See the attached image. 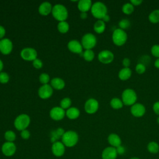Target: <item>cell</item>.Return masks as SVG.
<instances>
[{"label": "cell", "mask_w": 159, "mask_h": 159, "mask_svg": "<svg viewBox=\"0 0 159 159\" xmlns=\"http://www.w3.org/2000/svg\"><path fill=\"white\" fill-rule=\"evenodd\" d=\"M110 106L112 109L118 110V109H120L121 108L123 107L124 104H123V102L121 99L117 98V97H114L111 99Z\"/></svg>", "instance_id": "obj_26"}, {"label": "cell", "mask_w": 159, "mask_h": 159, "mask_svg": "<svg viewBox=\"0 0 159 159\" xmlns=\"http://www.w3.org/2000/svg\"><path fill=\"white\" fill-rule=\"evenodd\" d=\"M80 114V110L75 107H71L68 108L66 111V116L70 119L74 120L77 119Z\"/></svg>", "instance_id": "obj_24"}, {"label": "cell", "mask_w": 159, "mask_h": 159, "mask_svg": "<svg viewBox=\"0 0 159 159\" xmlns=\"http://www.w3.org/2000/svg\"><path fill=\"white\" fill-rule=\"evenodd\" d=\"M129 159H140V158H139V157H133L130 158Z\"/></svg>", "instance_id": "obj_50"}, {"label": "cell", "mask_w": 159, "mask_h": 159, "mask_svg": "<svg viewBox=\"0 0 159 159\" xmlns=\"http://www.w3.org/2000/svg\"><path fill=\"white\" fill-rule=\"evenodd\" d=\"M132 71L130 68H122L118 73V77L121 81H127L130 79Z\"/></svg>", "instance_id": "obj_22"}, {"label": "cell", "mask_w": 159, "mask_h": 159, "mask_svg": "<svg viewBox=\"0 0 159 159\" xmlns=\"http://www.w3.org/2000/svg\"><path fill=\"white\" fill-rule=\"evenodd\" d=\"M83 57L86 61H91L94 60L95 54L93 50H85L83 53Z\"/></svg>", "instance_id": "obj_31"}, {"label": "cell", "mask_w": 159, "mask_h": 159, "mask_svg": "<svg viewBox=\"0 0 159 159\" xmlns=\"http://www.w3.org/2000/svg\"><path fill=\"white\" fill-rule=\"evenodd\" d=\"M94 30L97 34H102L106 30V23L102 20H98L94 24Z\"/></svg>", "instance_id": "obj_25"}, {"label": "cell", "mask_w": 159, "mask_h": 159, "mask_svg": "<svg viewBox=\"0 0 159 159\" xmlns=\"http://www.w3.org/2000/svg\"><path fill=\"white\" fill-rule=\"evenodd\" d=\"M98 58L101 63L107 65L113 61L114 60V55L109 50H103L98 53Z\"/></svg>", "instance_id": "obj_9"}, {"label": "cell", "mask_w": 159, "mask_h": 159, "mask_svg": "<svg viewBox=\"0 0 159 159\" xmlns=\"http://www.w3.org/2000/svg\"><path fill=\"white\" fill-rule=\"evenodd\" d=\"M147 148L149 153L156 154L159 152V144L157 142L151 141L147 144Z\"/></svg>", "instance_id": "obj_27"}, {"label": "cell", "mask_w": 159, "mask_h": 159, "mask_svg": "<svg viewBox=\"0 0 159 159\" xmlns=\"http://www.w3.org/2000/svg\"><path fill=\"white\" fill-rule=\"evenodd\" d=\"M101 20H102L105 23H106V22H109V21L110 20V17H109V16L108 14H107V15L105 16Z\"/></svg>", "instance_id": "obj_46"}, {"label": "cell", "mask_w": 159, "mask_h": 159, "mask_svg": "<svg viewBox=\"0 0 159 159\" xmlns=\"http://www.w3.org/2000/svg\"><path fill=\"white\" fill-rule=\"evenodd\" d=\"M122 65L124 68H129L130 65V60L129 58H124L122 61Z\"/></svg>", "instance_id": "obj_42"}, {"label": "cell", "mask_w": 159, "mask_h": 159, "mask_svg": "<svg viewBox=\"0 0 159 159\" xmlns=\"http://www.w3.org/2000/svg\"><path fill=\"white\" fill-rule=\"evenodd\" d=\"M79 137L77 132L73 130L66 131L61 137V142L67 147L75 146L78 142Z\"/></svg>", "instance_id": "obj_3"}, {"label": "cell", "mask_w": 159, "mask_h": 159, "mask_svg": "<svg viewBox=\"0 0 159 159\" xmlns=\"http://www.w3.org/2000/svg\"><path fill=\"white\" fill-rule=\"evenodd\" d=\"M99 102L94 98L88 99L84 104V111L89 114L96 113L99 109Z\"/></svg>", "instance_id": "obj_10"}, {"label": "cell", "mask_w": 159, "mask_h": 159, "mask_svg": "<svg viewBox=\"0 0 159 159\" xmlns=\"http://www.w3.org/2000/svg\"><path fill=\"white\" fill-rule=\"evenodd\" d=\"M130 112L135 117H141L143 116L146 112L145 106L140 102H136L130 106Z\"/></svg>", "instance_id": "obj_11"}, {"label": "cell", "mask_w": 159, "mask_h": 159, "mask_svg": "<svg viewBox=\"0 0 159 159\" xmlns=\"http://www.w3.org/2000/svg\"><path fill=\"white\" fill-rule=\"evenodd\" d=\"M6 34V30L4 27L0 25V39H2Z\"/></svg>", "instance_id": "obj_45"}, {"label": "cell", "mask_w": 159, "mask_h": 159, "mask_svg": "<svg viewBox=\"0 0 159 159\" xmlns=\"http://www.w3.org/2000/svg\"><path fill=\"white\" fill-rule=\"evenodd\" d=\"M128 39L127 34L126 32L119 28L116 29L112 34V40L113 43L117 46H123L127 42Z\"/></svg>", "instance_id": "obj_5"}, {"label": "cell", "mask_w": 159, "mask_h": 159, "mask_svg": "<svg viewBox=\"0 0 159 159\" xmlns=\"http://www.w3.org/2000/svg\"><path fill=\"white\" fill-rule=\"evenodd\" d=\"M66 112L65 109H62L60 106L54 107L50 111V116L54 120H61L64 118Z\"/></svg>", "instance_id": "obj_14"}, {"label": "cell", "mask_w": 159, "mask_h": 159, "mask_svg": "<svg viewBox=\"0 0 159 159\" xmlns=\"http://www.w3.org/2000/svg\"><path fill=\"white\" fill-rule=\"evenodd\" d=\"M148 20L152 24H157L159 22V9L152 11L148 16Z\"/></svg>", "instance_id": "obj_28"}, {"label": "cell", "mask_w": 159, "mask_h": 159, "mask_svg": "<svg viewBox=\"0 0 159 159\" xmlns=\"http://www.w3.org/2000/svg\"><path fill=\"white\" fill-rule=\"evenodd\" d=\"M130 2L135 7V6H139L141 5V4L143 2L142 0H131Z\"/></svg>", "instance_id": "obj_44"}, {"label": "cell", "mask_w": 159, "mask_h": 159, "mask_svg": "<svg viewBox=\"0 0 159 159\" xmlns=\"http://www.w3.org/2000/svg\"><path fill=\"white\" fill-rule=\"evenodd\" d=\"M118 154L116 148L109 146L106 147L102 152V159H116Z\"/></svg>", "instance_id": "obj_17"}, {"label": "cell", "mask_w": 159, "mask_h": 159, "mask_svg": "<svg viewBox=\"0 0 159 159\" xmlns=\"http://www.w3.org/2000/svg\"><path fill=\"white\" fill-rule=\"evenodd\" d=\"M146 71V66L141 63H138L135 66V71L139 75L143 74Z\"/></svg>", "instance_id": "obj_35"}, {"label": "cell", "mask_w": 159, "mask_h": 159, "mask_svg": "<svg viewBox=\"0 0 159 159\" xmlns=\"http://www.w3.org/2000/svg\"><path fill=\"white\" fill-rule=\"evenodd\" d=\"M119 28L124 30L127 29L130 26V21L127 18L122 19L118 23Z\"/></svg>", "instance_id": "obj_33"}, {"label": "cell", "mask_w": 159, "mask_h": 159, "mask_svg": "<svg viewBox=\"0 0 159 159\" xmlns=\"http://www.w3.org/2000/svg\"><path fill=\"white\" fill-rule=\"evenodd\" d=\"M68 50L75 53H78V54H82L83 56V46L81 43L78 42L76 40H70L67 45Z\"/></svg>", "instance_id": "obj_18"}, {"label": "cell", "mask_w": 159, "mask_h": 159, "mask_svg": "<svg viewBox=\"0 0 159 159\" xmlns=\"http://www.w3.org/2000/svg\"><path fill=\"white\" fill-rule=\"evenodd\" d=\"M91 12L93 16L98 20H101L107 14V6L102 2H96L93 4Z\"/></svg>", "instance_id": "obj_2"}, {"label": "cell", "mask_w": 159, "mask_h": 159, "mask_svg": "<svg viewBox=\"0 0 159 159\" xmlns=\"http://www.w3.org/2000/svg\"><path fill=\"white\" fill-rule=\"evenodd\" d=\"M30 132H29L28 130H27V129H25V130H22V131L20 132V137H21L23 139H24V140H27V139H29V137H30Z\"/></svg>", "instance_id": "obj_40"}, {"label": "cell", "mask_w": 159, "mask_h": 159, "mask_svg": "<svg viewBox=\"0 0 159 159\" xmlns=\"http://www.w3.org/2000/svg\"><path fill=\"white\" fill-rule=\"evenodd\" d=\"M153 111L155 114L159 116V101H156L152 106Z\"/></svg>", "instance_id": "obj_41"}, {"label": "cell", "mask_w": 159, "mask_h": 159, "mask_svg": "<svg viewBox=\"0 0 159 159\" xmlns=\"http://www.w3.org/2000/svg\"><path fill=\"white\" fill-rule=\"evenodd\" d=\"M4 139H6V142H14V141L16 139V135L15 132L12 130H7L4 133Z\"/></svg>", "instance_id": "obj_32"}, {"label": "cell", "mask_w": 159, "mask_h": 159, "mask_svg": "<svg viewBox=\"0 0 159 159\" xmlns=\"http://www.w3.org/2000/svg\"><path fill=\"white\" fill-rule=\"evenodd\" d=\"M107 142L110 146L117 148L122 145V140L119 135L116 133H111L107 137Z\"/></svg>", "instance_id": "obj_19"}, {"label": "cell", "mask_w": 159, "mask_h": 159, "mask_svg": "<svg viewBox=\"0 0 159 159\" xmlns=\"http://www.w3.org/2000/svg\"><path fill=\"white\" fill-rule=\"evenodd\" d=\"M71 104V100L69 98H64L60 101V107L63 109H68Z\"/></svg>", "instance_id": "obj_34"}, {"label": "cell", "mask_w": 159, "mask_h": 159, "mask_svg": "<svg viewBox=\"0 0 159 159\" xmlns=\"http://www.w3.org/2000/svg\"><path fill=\"white\" fill-rule=\"evenodd\" d=\"M69 24L66 21L59 22L57 25V29L61 34L66 33L69 30Z\"/></svg>", "instance_id": "obj_30"}, {"label": "cell", "mask_w": 159, "mask_h": 159, "mask_svg": "<svg viewBox=\"0 0 159 159\" xmlns=\"http://www.w3.org/2000/svg\"><path fill=\"white\" fill-rule=\"evenodd\" d=\"M157 122L159 124V116L157 117Z\"/></svg>", "instance_id": "obj_51"}, {"label": "cell", "mask_w": 159, "mask_h": 159, "mask_svg": "<svg viewBox=\"0 0 159 159\" xmlns=\"http://www.w3.org/2000/svg\"><path fill=\"white\" fill-rule=\"evenodd\" d=\"M51 149L53 155L57 157L63 156L65 152V146L60 141H57L53 143Z\"/></svg>", "instance_id": "obj_16"}, {"label": "cell", "mask_w": 159, "mask_h": 159, "mask_svg": "<svg viewBox=\"0 0 159 159\" xmlns=\"http://www.w3.org/2000/svg\"><path fill=\"white\" fill-rule=\"evenodd\" d=\"M151 54L156 57L157 58H159V44H155L153 45L150 49Z\"/></svg>", "instance_id": "obj_37"}, {"label": "cell", "mask_w": 159, "mask_h": 159, "mask_svg": "<svg viewBox=\"0 0 159 159\" xmlns=\"http://www.w3.org/2000/svg\"><path fill=\"white\" fill-rule=\"evenodd\" d=\"M9 80V76L6 72L0 73V83L2 84L7 83Z\"/></svg>", "instance_id": "obj_38"}, {"label": "cell", "mask_w": 159, "mask_h": 159, "mask_svg": "<svg viewBox=\"0 0 159 159\" xmlns=\"http://www.w3.org/2000/svg\"><path fill=\"white\" fill-rule=\"evenodd\" d=\"M92 5L91 0H80L78 3V8L81 12H87L91 10Z\"/></svg>", "instance_id": "obj_21"}, {"label": "cell", "mask_w": 159, "mask_h": 159, "mask_svg": "<svg viewBox=\"0 0 159 159\" xmlns=\"http://www.w3.org/2000/svg\"><path fill=\"white\" fill-rule=\"evenodd\" d=\"M21 58L29 61H33L34 60L37 58V52L35 49L31 47H26L23 48L20 52Z\"/></svg>", "instance_id": "obj_8"}, {"label": "cell", "mask_w": 159, "mask_h": 159, "mask_svg": "<svg viewBox=\"0 0 159 159\" xmlns=\"http://www.w3.org/2000/svg\"><path fill=\"white\" fill-rule=\"evenodd\" d=\"M121 99L124 105L132 106L137 102V94L134 89L132 88H126L122 93Z\"/></svg>", "instance_id": "obj_1"}, {"label": "cell", "mask_w": 159, "mask_h": 159, "mask_svg": "<svg viewBox=\"0 0 159 159\" xmlns=\"http://www.w3.org/2000/svg\"><path fill=\"white\" fill-rule=\"evenodd\" d=\"M30 122V117L26 114H21L16 117L14 122V125L17 130L21 132L28 127Z\"/></svg>", "instance_id": "obj_6"}, {"label": "cell", "mask_w": 159, "mask_h": 159, "mask_svg": "<svg viewBox=\"0 0 159 159\" xmlns=\"http://www.w3.org/2000/svg\"><path fill=\"white\" fill-rule=\"evenodd\" d=\"M3 66H4L3 62H2V60L0 59V73H1V71H2V68H3Z\"/></svg>", "instance_id": "obj_49"}, {"label": "cell", "mask_w": 159, "mask_h": 159, "mask_svg": "<svg viewBox=\"0 0 159 159\" xmlns=\"http://www.w3.org/2000/svg\"><path fill=\"white\" fill-rule=\"evenodd\" d=\"M52 6L49 2H43L39 7V12L43 16H48L52 11Z\"/></svg>", "instance_id": "obj_20"}, {"label": "cell", "mask_w": 159, "mask_h": 159, "mask_svg": "<svg viewBox=\"0 0 159 159\" xmlns=\"http://www.w3.org/2000/svg\"><path fill=\"white\" fill-rule=\"evenodd\" d=\"M32 65L33 66L36 68V69H40L43 66V63L42 61L39 59V58H36L35 60H34L33 61H32Z\"/></svg>", "instance_id": "obj_39"}, {"label": "cell", "mask_w": 159, "mask_h": 159, "mask_svg": "<svg viewBox=\"0 0 159 159\" xmlns=\"http://www.w3.org/2000/svg\"><path fill=\"white\" fill-rule=\"evenodd\" d=\"M87 14L86 12H81L80 14V17L82 19H85L86 17H87Z\"/></svg>", "instance_id": "obj_48"}, {"label": "cell", "mask_w": 159, "mask_h": 159, "mask_svg": "<svg viewBox=\"0 0 159 159\" xmlns=\"http://www.w3.org/2000/svg\"><path fill=\"white\" fill-rule=\"evenodd\" d=\"M116 150H117V154L119 155H123L125 153V147L121 145H120V146H119L118 147L116 148Z\"/></svg>", "instance_id": "obj_43"}, {"label": "cell", "mask_w": 159, "mask_h": 159, "mask_svg": "<svg viewBox=\"0 0 159 159\" xmlns=\"http://www.w3.org/2000/svg\"><path fill=\"white\" fill-rule=\"evenodd\" d=\"M13 48V44L11 40L5 38L0 40V52L3 55H7L11 53Z\"/></svg>", "instance_id": "obj_13"}, {"label": "cell", "mask_w": 159, "mask_h": 159, "mask_svg": "<svg viewBox=\"0 0 159 159\" xmlns=\"http://www.w3.org/2000/svg\"><path fill=\"white\" fill-rule=\"evenodd\" d=\"M52 94L53 88L50 84H43L39 88L38 90V94L39 97L42 99H46L50 98Z\"/></svg>", "instance_id": "obj_15"}, {"label": "cell", "mask_w": 159, "mask_h": 159, "mask_svg": "<svg viewBox=\"0 0 159 159\" xmlns=\"http://www.w3.org/2000/svg\"><path fill=\"white\" fill-rule=\"evenodd\" d=\"M134 11V6L130 2H126L122 6V12L125 15H130Z\"/></svg>", "instance_id": "obj_29"}, {"label": "cell", "mask_w": 159, "mask_h": 159, "mask_svg": "<svg viewBox=\"0 0 159 159\" xmlns=\"http://www.w3.org/2000/svg\"><path fill=\"white\" fill-rule=\"evenodd\" d=\"M52 14L53 17L59 22L65 21L68 16L67 9L61 4H57L53 6Z\"/></svg>", "instance_id": "obj_4"}, {"label": "cell", "mask_w": 159, "mask_h": 159, "mask_svg": "<svg viewBox=\"0 0 159 159\" xmlns=\"http://www.w3.org/2000/svg\"><path fill=\"white\" fill-rule=\"evenodd\" d=\"M39 81L43 84H48L50 81V76L47 73H41L39 76Z\"/></svg>", "instance_id": "obj_36"}, {"label": "cell", "mask_w": 159, "mask_h": 159, "mask_svg": "<svg viewBox=\"0 0 159 159\" xmlns=\"http://www.w3.org/2000/svg\"><path fill=\"white\" fill-rule=\"evenodd\" d=\"M17 147L14 142H6L1 147V152L6 157H11L14 155L16 152Z\"/></svg>", "instance_id": "obj_12"}, {"label": "cell", "mask_w": 159, "mask_h": 159, "mask_svg": "<svg viewBox=\"0 0 159 159\" xmlns=\"http://www.w3.org/2000/svg\"><path fill=\"white\" fill-rule=\"evenodd\" d=\"M154 66L155 68L159 69V58H157L154 62Z\"/></svg>", "instance_id": "obj_47"}, {"label": "cell", "mask_w": 159, "mask_h": 159, "mask_svg": "<svg viewBox=\"0 0 159 159\" xmlns=\"http://www.w3.org/2000/svg\"><path fill=\"white\" fill-rule=\"evenodd\" d=\"M81 43L85 50H92L97 43V39L94 34L87 33L82 37Z\"/></svg>", "instance_id": "obj_7"}, {"label": "cell", "mask_w": 159, "mask_h": 159, "mask_svg": "<svg viewBox=\"0 0 159 159\" xmlns=\"http://www.w3.org/2000/svg\"><path fill=\"white\" fill-rule=\"evenodd\" d=\"M50 86L52 88L57 90H61L64 88L65 83L64 80L60 78H54L50 81Z\"/></svg>", "instance_id": "obj_23"}]
</instances>
